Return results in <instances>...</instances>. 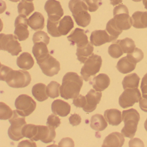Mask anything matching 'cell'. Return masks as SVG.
<instances>
[{"label":"cell","mask_w":147,"mask_h":147,"mask_svg":"<svg viewBox=\"0 0 147 147\" xmlns=\"http://www.w3.org/2000/svg\"><path fill=\"white\" fill-rule=\"evenodd\" d=\"M117 41L125 54H130L133 52L136 49L135 42L131 38H126L122 40H118Z\"/></svg>","instance_id":"cell-34"},{"label":"cell","mask_w":147,"mask_h":147,"mask_svg":"<svg viewBox=\"0 0 147 147\" xmlns=\"http://www.w3.org/2000/svg\"><path fill=\"white\" fill-rule=\"evenodd\" d=\"M59 21H53L48 19L47 21V30L49 34L53 37L61 36L58 30V26Z\"/></svg>","instance_id":"cell-39"},{"label":"cell","mask_w":147,"mask_h":147,"mask_svg":"<svg viewBox=\"0 0 147 147\" xmlns=\"http://www.w3.org/2000/svg\"><path fill=\"white\" fill-rule=\"evenodd\" d=\"M129 147H144V144L141 139L135 138L129 142Z\"/></svg>","instance_id":"cell-48"},{"label":"cell","mask_w":147,"mask_h":147,"mask_svg":"<svg viewBox=\"0 0 147 147\" xmlns=\"http://www.w3.org/2000/svg\"><path fill=\"white\" fill-rule=\"evenodd\" d=\"M61 85L56 81H51L47 86V93L51 98H57L60 95Z\"/></svg>","instance_id":"cell-36"},{"label":"cell","mask_w":147,"mask_h":147,"mask_svg":"<svg viewBox=\"0 0 147 147\" xmlns=\"http://www.w3.org/2000/svg\"><path fill=\"white\" fill-rule=\"evenodd\" d=\"M47 45L44 42H38L34 44L32 51L36 61L49 54Z\"/></svg>","instance_id":"cell-31"},{"label":"cell","mask_w":147,"mask_h":147,"mask_svg":"<svg viewBox=\"0 0 147 147\" xmlns=\"http://www.w3.org/2000/svg\"><path fill=\"white\" fill-rule=\"evenodd\" d=\"M141 94L138 88L125 89L119 98V104L123 109L133 106L141 99Z\"/></svg>","instance_id":"cell-11"},{"label":"cell","mask_w":147,"mask_h":147,"mask_svg":"<svg viewBox=\"0 0 147 147\" xmlns=\"http://www.w3.org/2000/svg\"><path fill=\"white\" fill-rule=\"evenodd\" d=\"M69 120L70 124L72 125L73 126H77L81 123L82 118L80 115L74 113L71 115Z\"/></svg>","instance_id":"cell-45"},{"label":"cell","mask_w":147,"mask_h":147,"mask_svg":"<svg viewBox=\"0 0 147 147\" xmlns=\"http://www.w3.org/2000/svg\"><path fill=\"white\" fill-rule=\"evenodd\" d=\"M13 114L12 109L4 102H0V119L7 120L11 117Z\"/></svg>","instance_id":"cell-38"},{"label":"cell","mask_w":147,"mask_h":147,"mask_svg":"<svg viewBox=\"0 0 147 147\" xmlns=\"http://www.w3.org/2000/svg\"><path fill=\"white\" fill-rule=\"evenodd\" d=\"M144 127L145 128V130L147 131V119H146V121H145V123H144Z\"/></svg>","instance_id":"cell-53"},{"label":"cell","mask_w":147,"mask_h":147,"mask_svg":"<svg viewBox=\"0 0 147 147\" xmlns=\"http://www.w3.org/2000/svg\"><path fill=\"white\" fill-rule=\"evenodd\" d=\"M122 113L117 109L107 110L104 113V117L109 124L113 126H117L122 121Z\"/></svg>","instance_id":"cell-21"},{"label":"cell","mask_w":147,"mask_h":147,"mask_svg":"<svg viewBox=\"0 0 147 147\" xmlns=\"http://www.w3.org/2000/svg\"><path fill=\"white\" fill-rule=\"evenodd\" d=\"M9 122L11 125L8 130V135L10 138L14 141H19L24 137L22 134V129L26 124L25 117L20 115L17 110L13 111V114Z\"/></svg>","instance_id":"cell-7"},{"label":"cell","mask_w":147,"mask_h":147,"mask_svg":"<svg viewBox=\"0 0 147 147\" xmlns=\"http://www.w3.org/2000/svg\"><path fill=\"white\" fill-rule=\"evenodd\" d=\"M67 38L73 45L76 44L78 48L84 47L89 42L85 31L79 28L75 29Z\"/></svg>","instance_id":"cell-15"},{"label":"cell","mask_w":147,"mask_h":147,"mask_svg":"<svg viewBox=\"0 0 147 147\" xmlns=\"http://www.w3.org/2000/svg\"><path fill=\"white\" fill-rule=\"evenodd\" d=\"M122 119L124 126L121 130V133L125 137L132 138L135 136L140 120V115L136 109L131 108L123 111Z\"/></svg>","instance_id":"cell-4"},{"label":"cell","mask_w":147,"mask_h":147,"mask_svg":"<svg viewBox=\"0 0 147 147\" xmlns=\"http://www.w3.org/2000/svg\"><path fill=\"white\" fill-rule=\"evenodd\" d=\"M28 25L32 30H41L45 27V18L42 13L35 12L28 19Z\"/></svg>","instance_id":"cell-22"},{"label":"cell","mask_w":147,"mask_h":147,"mask_svg":"<svg viewBox=\"0 0 147 147\" xmlns=\"http://www.w3.org/2000/svg\"><path fill=\"white\" fill-rule=\"evenodd\" d=\"M51 110L53 113L60 117H65L70 112L71 106L67 102L61 99L54 100L51 105Z\"/></svg>","instance_id":"cell-19"},{"label":"cell","mask_w":147,"mask_h":147,"mask_svg":"<svg viewBox=\"0 0 147 147\" xmlns=\"http://www.w3.org/2000/svg\"><path fill=\"white\" fill-rule=\"evenodd\" d=\"M32 92L33 96L39 102L45 101L49 98L47 93V87L43 83H39L34 85Z\"/></svg>","instance_id":"cell-26"},{"label":"cell","mask_w":147,"mask_h":147,"mask_svg":"<svg viewBox=\"0 0 147 147\" xmlns=\"http://www.w3.org/2000/svg\"><path fill=\"white\" fill-rule=\"evenodd\" d=\"M125 138L122 133L113 132L106 137L103 142V147H121L124 143Z\"/></svg>","instance_id":"cell-18"},{"label":"cell","mask_w":147,"mask_h":147,"mask_svg":"<svg viewBox=\"0 0 147 147\" xmlns=\"http://www.w3.org/2000/svg\"><path fill=\"white\" fill-rule=\"evenodd\" d=\"M107 125L105 118L101 114H96L91 117L90 126L96 131L104 130L107 127Z\"/></svg>","instance_id":"cell-29"},{"label":"cell","mask_w":147,"mask_h":147,"mask_svg":"<svg viewBox=\"0 0 147 147\" xmlns=\"http://www.w3.org/2000/svg\"><path fill=\"white\" fill-rule=\"evenodd\" d=\"M90 42L95 46H100L106 43L112 42L111 36L106 30L94 31L90 36Z\"/></svg>","instance_id":"cell-17"},{"label":"cell","mask_w":147,"mask_h":147,"mask_svg":"<svg viewBox=\"0 0 147 147\" xmlns=\"http://www.w3.org/2000/svg\"><path fill=\"white\" fill-rule=\"evenodd\" d=\"M111 4L113 6L121 4L123 2V0H110Z\"/></svg>","instance_id":"cell-51"},{"label":"cell","mask_w":147,"mask_h":147,"mask_svg":"<svg viewBox=\"0 0 147 147\" xmlns=\"http://www.w3.org/2000/svg\"><path fill=\"white\" fill-rule=\"evenodd\" d=\"M102 60L100 56L93 54L86 60L82 68L81 75L86 82L91 80L92 77L98 73L102 66Z\"/></svg>","instance_id":"cell-5"},{"label":"cell","mask_w":147,"mask_h":147,"mask_svg":"<svg viewBox=\"0 0 147 147\" xmlns=\"http://www.w3.org/2000/svg\"><path fill=\"white\" fill-rule=\"evenodd\" d=\"M15 106L18 113L23 117H27L36 110V103L27 94L19 95L16 99Z\"/></svg>","instance_id":"cell-8"},{"label":"cell","mask_w":147,"mask_h":147,"mask_svg":"<svg viewBox=\"0 0 147 147\" xmlns=\"http://www.w3.org/2000/svg\"><path fill=\"white\" fill-rule=\"evenodd\" d=\"M9 1H12V2H18V1H20V0H9Z\"/></svg>","instance_id":"cell-54"},{"label":"cell","mask_w":147,"mask_h":147,"mask_svg":"<svg viewBox=\"0 0 147 147\" xmlns=\"http://www.w3.org/2000/svg\"><path fill=\"white\" fill-rule=\"evenodd\" d=\"M139 107L142 111L147 112V94H142L139 100Z\"/></svg>","instance_id":"cell-47"},{"label":"cell","mask_w":147,"mask_h":147,"mask_svg":"<svg viewBox=\"0 0 147 147\" xmlns=\"http://www.w3.org/2000/svg\"><path fill=\"white\" fill-rule=\"evenodd\" d=\"M108 53L112 57L115 59L119 58L123 55L124 53L117 41L113 42L109 46L108 50Z\"/></svg>","instance_id":"cell-37"},{"label":"cell","mask_w":147,"mask_h":147,"mask_svg":"<svg viewBox=\"0 0 147 147\" xmlns=\"http://www.w3.org/2000/svg\"><path fill=\"white\" fill-rule=\"evenodd\" d=\"M132 1L135 2H140L142 1V0H132Z\"/></svg>","instance_id":"cell-55"},{"label":"cell","mask_w":147,"mask_h":147,"mask_svg":"<svg viewBox=\"0 0 147 147\" xmlns=\"http://www.w3.org/2000/svg\"><path fill=\"white\" fill-rule=\"evenodd\" d=\"M140 88L143 95L147 94V73L142 79Z\"/></svg>","instance_id":"cell-49"},{"label":"cell","mask_w":147,"mask_h":147,"mask_svg":"<svg viewBox=\"0 0 147 147\" xmlns=\"http://www.w3.org/2000/svg\"><path fill=\"white\" fill-rule=\"evenodd\" d=\"M111 82L109 76L105 74H100L94 77L89 84L97 92H102L107 88Z\"/></svg>","instance_id":"cell-20"},{"label":"cell","mask_w":147,"mask_h":147,"mask_svg":"<svg viewBox=\"0 0 147 147\" xmlns=\"http://www.w3.org/2000/svg\"><path fill=\"white\" fill-rule=\"evenodd\" d=\"M28 19L26 17L20 15L16 18L14 33L19 41H25L29 38L30 32L28 30Z\"/></svg>","instance_id":"cell-13"},{"label":"cell","mask_w":147,"mask_h":147,"mask_svg":"<svg viewBox=\"0 0 147 147\" xmlns=\"http://www.w3.org/2000/svg\"><path fill=\"white\" fill-rule=\"evenodd\" d=\"M87 6L88 10L91 12L96 11L102 5V0H83Z\"/></svg>","instance_id":"cell-42"},{"label":"cell","mask_w":147,"mask_h":147,"mask_svg":"<svg viewBox=\"0 0 147 147\" xmlns=\"http://www.w3.org/2000/svg\"><path fill=\"white\" fill-rule=\"evenodd\" d=\"M26 1H34V0H26Z\"/></svg>","instance_id":"cell-56"},{"label":"cell","mask_w":147,"mask_h":147,"mask_svg":"<svg viewBox=\"0 0 147 147\" xmlns=\"http://www.w3.org/2000/svg\"><path fill=\"white\" fill-rule=\"evenodd\" d=\"M61 124V119L56 115L52 114L48 117L46 124L48 126L56 129L60 126Z\"/></svg>","instance_id":"cell-43"},{"label":"cell","mask_w":147,"mask_h":147,"mask_svg":"<svg viewBox=\"0 0 147 147\" xmlns=\"http://www.w3.org/2000/svg\"><path fill=\"white\" fill-rule=\"evenodd\" d=\"M140 78L136 73L126 76L122 81V85L124 90L127 88H138L139 86Z\"/></svg>","instance_id":"cell-30"},{"label":"cell","mask_w":147,"mask_h":147,"mask_svg":"<svg viewBox=\"0 0 147 147\" xmlns=\"http://www.w3.org/2000/svg\"><path fill=\"white\" fill-rule=\"evenodd\" d=\"M73 104L76 107L83 108L86 104V96H82L81 94H80L74 99Z\"/></svg>","instance_id":"cell-44"},{"label":"cell","mask_w":147,"mask_h":147,"mask_svg":"<svg viewBox=\"0 0 147 147\" xmlns=\"http://www.w3.org/2000/svg\"><path fill=\"white\" fill-rule=\"evenodd\" d=\"M37 63L42 73L49 77L57 74L61 69L60 62L50 54L38 60Z\"/></svg>","instance_id":"cell-10"},{"label":"cell","mask_w":147,"mask_h":147,"mask_svg":"<svg viewBox=\"0 0 147 147\" xmlns=\"http://www.w3.org/2000/svg\"><path fill=\"white\" fill-rule=\"evenodd\" d=\"M18 12L20 15L27 17L35 10L34 4L32 1L22 0L18 5Z\"/></svg>","instance_id":"cell-32"},{"label":"cell","mask_w":147,"mask_h":147,"mask_svg":"<svg viewBox=\"0 0 147 147\" xmlns=\"http://www.w3.org/2000/svg\"><path fill=\"white\" fill-rule=\"evenodd\" d=\"M94 47L91 43L88 42L87 45L81 48L77 47L76 55L77 59L81 63H84L89 57L93 54Z\"/></svg>","instance_id":"cell-27"},{"label":"cell","mask_w":147,"mask_h":147,"mask_svg":"<svg viewBox=\"0 0 147 147\" xmlns=\"http://www.w3.org/2000/svg\"><path fill=\"white\" fill-rule=\"evenodd\" d=\"M37 147L36 143L32 140H25L19 143L18 147Z\"/></svg>","instance_id":"cell-50"},{"label":"cell","mask_w":147,"mask_h":147,"mask_svg":"<svg viewBox=\"0 0 147 147\" xmlns=\"http://www.w3.org/2000/svg\"><path fill=\"white\" fill-rule=\"evenodd\" d=\"M106 30L111 36L112 42L117 39L119 36L123 32L116 26L113 19L110 20L107 24Z\"/></svg>","instance_id":"cell-35"},{"label":"cell","mask_w":147,"mask_h":147,"mask_svg":"<svg viewBox=\"0 0 147 147\" xmlns=\"http://www.w3.org/2000/svg\"><path fill=\"white\" fill-rule=\"evenodd\" d=\"M49 37L44 31H40L35 32L33 35L32 41L34 44L38 42H44L48 45L50 42Z\"/></svg>","instance_id":"cell-41"},{"label":"cell","mask_w":147,"mask_h":147,"mask_svg":"<svg viewBox=\"0 0 147 147\" xmlns=\"http://www.w3.org/2000/svg\"><path fill=\"white\" fill-rule=\"evenodd\" d=\"M83 79L74 72H68L63 76L60 93L64 99L75 98L80 94L83 86Z\"/></svg>","instance_id":"cell-2"},{"label":"cell","mask_w":147,"mask_h":147,"mask_svg":"<svg viewBox=\"0 0 147 147\" xmlns=\"http://www.w3.org/2000/svg\"><path fill=\"white\" fill-rule=\"evenodd\" d=\"M144 56V55L142 50L138 48H136L133 52L130 54H127L126 56L130 61L135 64L141 61L143 59Z\"/></svg>","instance_id":"cell-40"},{"label":"cell","mask_w":147,"mask_h":147,"mask_svg":"<svg viewBox=\"0 0 147 147\" xmlns=\"http://www.w3.org/2000/svg\"><path fill=\"white\" fill-rule=\"evenodd\" d=\"M74 28V22L69 16H65L59 21L58 30L61 36H66Z\"/></svg>","instance_id":"cell-25"},{"label":"cell","mask_w":147,"mask_h":147,"mask_svg":"<svg viewBox=\"0 0 147 147\" xmlns=\"http://www.w3.org/2000/svg\"><path fill=\"white\" fill-rule=\"evenodd\" d=\"M38 131V125L34 124H26L22 129V134L25 137L32 140H36Z\"/></svg>","instance_id":"cell-33"},{"label":"cell","mask_w":147,"mask_h":147,"mask_svg":"<svg viewBox=\"0 0 147 147\" xmlns=\"http://www.w3.org/2000/svg\"><path fill=\"white\" fill-rule=\"evenodd\" d=\"M34 59L31 55L28 52H24L17 58L18 67L23 70H29L34 66Z\"/></svg>","instance_id":"cell-23"},{"label":"cell","mask_w":147,"mask_h":147,"mask_svg":"<svg viewBox=\"0 0 147 147\" xmlns=\"http://www.w3.org/2000/svg\"><path fill=\"white\" fill-rule=\"evenodd\" d=\"M101 92H97L92 89L86 95V104L83 107L84 111L87 113H91L96 109L97 105L99 104L102 97Z\"/></svg>","instance_id":"cell-14"},{"label":"cell","mask_w":147,"mask_h":147,"mask_svg":"<svg viewBox=\"0 0 147 147\" xmlns=\"http://www.w3.org/2000/svg\"><path fill=\"white\" fill-rule=\"evenodd\" d=\"M49 19L53 21H60L64 14L63 10L59 1L56 0H48L45 5Z\"/></svg>","instance_id":"cell-12"},{"label":"cell","mask_w":147,"mask_h":147,"mask_svg":"<svg viewBox=\"0 0 147 147\" xmlns=\"http://www.w3.org/2000/svg\"><path fill=\"white\" fill-rule=\"evenodd\" d=\"M1 50L7 51L12 56H18L22 51L18 38L13 34L1 33L0 35Z\"/></svg>","instance_id":"cell-9"},{"label":"cell","mask_w":147,"mask_h":147,"mask_svg":"<svg viewBox=\"0 0 147 147\" xmlns=\"http://www.w3.org/2000/svg\"><path fill=\"white\" fill-rule=\"evenodd\" d=\"M74 142L69 138H63L58 144L59 147H74Z\"/></svg>","instance_id":"cell-46"},{"label":"cell","mask_w":147,"mask_h":147,"mask_svg":"<svg viewBox=\"0 0 147 147\" xmlns=\"http://www.w3.org/2000/svg\"><path fill=\"white\" fill-rule=\"evenodd\" d=\"M143 4L144 6V8L147 10V0H143Z\"/></svg>","instance_id":"cell-52"},{"label":"cell","mask_w":147,"mask_h":147,"mask_svg":"<svg viewBox=\"0 0 147 147\" xmlns=\"http://www.w3.org/2000/svg\"><path fill=\"white\" fill-rule=\"evenodd\" d=\"M55 129L50 126L38 125V131L35 141L41 140L45 143H49L54 141L56 137Z\"/></svg>","instance_id":"cell-16"},{"label":"cell","mask_w":147,"mask_h":147,"mask_svg":"<svg viewBox=\"0 0 147 147\" xmlns=\"http://www.w3.org/2000/svg\"><path fill=\"white\" fill-rule=\"evenodd\" d=\"M1 80L5 81L13 88H23L30 85L31 76L29 72L22 70H14L1 64Z\"/></svg>","instance_id":"cell-1"},{"label":"cell","mask_w":147,"mask_h":147,"mask_svg":"<svg viewBox=\"0 0 147 147\" xmlns=\"http://www.w3.org/2000/svg\"><path fill=\"white\" fill-rule=\"evenodd\" d=\"M69 8L79 26L86 27L90 24L91 15L88 12L87 6L82 0H70Z\"/></svg>","instance_id":"cell-3"},{"label":"cell","mask_w":147,"mask_h":147,"mask_svg":"<svg viewBox=\"0 0 147 147\" xmlns=\"http://www.w3.org/2000/svg\"><path fill=\"white\" fill-rule=\"evenodd\" d=\"M114 23L120 30H126L132 26L131 18L129 15V10L126 6L119 5L114 7L113 11Z\"/></svg>","instance_id":"cell-6"},{"label":"cell","mask_w":147,"mask_h":147,"mask_svg":"<svg viewBox=\"0 0 147 147\" xmlns=\"http://www.w3.org/2000/svg\"><path fill=\"white\" fill-rule=\"evenodd\" d=\"M136 64L133 63L130 61L127 57L121 58L117 63V70L123 74H127L133 71L136 68Z\"/></svg>","instance_id":"cell-28"},{"label":"cell","mask_w":147,"mask_h":147,"mask_svg":"<svg viewBox=\"0 0 147 147\" xmlns=\"http://www.w3.org/2000/svg\"><path fill=\"white\" fill-rule=\"evenodd\" d=\"M132 26L136 29L147 28V11H138L132 14L131 17Z\"/></svg>","instance_id":"cell-24"}]
</instances>
